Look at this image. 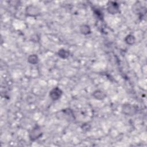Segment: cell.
I'll list each match as a JSON object with an SVG mask.
<instances>
[{
	"mask_svg": "<svg viewBox=\"0 0 147 147\" xmlns=\"http://www.w3.org/2000/svg\"><path fill=\"white\" fill-rule=\"evenodd\" d=\"M43 134L41 127L38 125L34 126L29 133V138L31 141H34L42 137Z\"/></svg>",
	"mask_w": 147,
	"mask_h": 147,
	"instance_id": "6da1fadb",
	"label": "cell"
},
{
	"mask_svg": "<svg viewBox=\"0 0 147 147\" xmlns=\"http://www.w3.org/2000/svg\"><path fill=\"white\" fill-rule=\"evenodd\" d=\"M138 111V108L136 106L130 104L125 103L122 107V112L123 114L128 116L134 115Z\"/></svg>",
	"mask_w": 147,
	"mask_h": 147,
	"instance_id": "7a4b0ae2",
	"label": "cell"
},
{
	"mask_svg": "<svg viewBox=\"0 0 147 147\" xmlns=\"http://www.w3.org/2000/svg\"><path fill=\"white\" fill-rule=\"evenodd\" d=\"M25 14L29 17H37L40 15V9L36 6L30 5L26 6L25 9Z\"/></svg>",
	"mask_w": 147,
	"mask_h": 147,
	"instance_id": "3957f363",
	"label": "cell"
},
{
	"mask_svg": "<svg viewBox=\"0 0 147 147\" xmlns=\"http://www.w3.org/2000/svg\"><path fill=\"white\" fill-rule=\"evenodd\" d=\"M107 11L111 14H116L119 13V6L115 2L109 1L107 4Z\"/></svg>",
	"mask_w": 147,
	"mask_h": 147,
	"instance_id": "277c9868",
	"label": "cell"
},
{
	"mask_svg": "<svg viewBox=\"0 0 147 147\" xmlns=\"http://www.w3.org/2000/svg\"><path fill=\"white\" fill-rule=\"evenodd\" d=\"M62 94H63L62 90L60 88L56 87H54L53 88H52L50 91L49 96L52 100L55 101V100L59 99L61 98Z\"/></svg>",
	"mask_w": 147,
	"mask_h": 147,
	"instance_id": "5b68a950",
	"label": "cell"
},
{
	"mask_svg": "<svg viewBox=\"0 0 147 147\" xmlns=\"http://www.w3.org/2000/svg\"><path fill=\"white\" fill-rule=\"evenodd\" d=\"M92 95L95 99L98 100H103L106 98V94L105 92L100 90H95L92 92Z\"/></svg>",
	"mask_w": 147,
	"mask_h": 147,
	"instance_id": "8992f818",
	"label": "cell"
},
{
	"mask_svg": "<svg viewBox=\"0 0 147 147\" xmlns=\"http://www.w3.org/2000/svg\"><path fill=\"white\" fill-rule=\"evenodd\" d=\"M80 32L82 34L88 35L91 33V30L88 25L83 24L80 26Z\"/></svg>",
	"mask_w": 147,
	"mask_h": 147,
	"instance_id": "52a82bcc",
	"label": "cell"
},
{
	"mask_svg": "<svg viewBox=\"0 0 147 147\" xmlns=\"http://www.w3.org/2000/svg\"><path fill=\"white\" fill-rule=\"evenodd\" d=\"M69 55H70L69 52L68 50L65 49L64 48H61V49H59L57 52V55L60 58L63 59H67L69 56Z\"/></svg>",
	"mask_w": 147,
	"mask_h": 147,
	"instance_id": "ba28073f",
	"label": "cell"
},
{
	"mask_svg": "<svg viewBox=\"0 0 147 147\" xmlns=\"http://www.w3.org/2000/svg\"><path fill=\"white\" fill-rule=\"evenodd\" d=\"M38 61L39 59L36 54H32L28 57V62L31 64H36Z\"/></svg>",
	"mask_w": 147,
	"mask_h": 147,
	"instance_id": "9c48e42d",
	"label": "cell"
},
{
	"mask_svg": "<svg viewBox=\"0 0 147 147\" xmlns=\"http://www.w3.org/2000/svg\"><path fill=\"white\" fill-rule=\"evenodd\" d=\"M125 42L128 44V45H133V44H134L135 41H136V38L133 35V34H128L127 35L125 39H124Z\"/></svg>",
	"mask_w": 147,
	"mask_h": 147,
	"instance_id": "30bf717a",
	"label": "cell"
}]
</instances>
